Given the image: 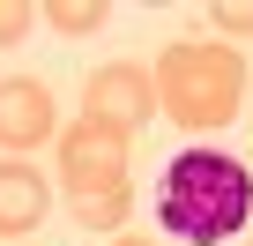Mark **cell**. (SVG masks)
Segmentation results:
<instances>
[{
	"instance_id": "obj_7",
	"label": "cell",
	"mask_w": 253,
	"mask_h": 246,
	"mask_svg": "<svg viewBox=\"0 0 253 246\" xmlns=\"http://www.w3.org/2000/svg\"><path fill=\"white\" fill-rule=\"evenodd\" d=\"M126 209H134V187H126V179L89 187V194H67V216H75L82 231H119V224H126Z\"/></svg>"
},
{
	"instance_id": "obj_2",
	"label": "cell",
	"mask_w": 253,
	"mask_h": 246,
	"mask_svg": "<svg viewBox=\"0 0 253 246\" xmlns=\"http://www.w3.org/2000/svg\"><path fill=\"white\" fill-rule=\"evenodd\" d=\"M157 104L179 119L186 135H216L238 119L246 104V60L231 45H201V38H179L164 45L157 60Z\"/></svg>"
},
{
	"instance_id": "obj_10",
	"label": "cell",
	"mask_w": 253,
	"mask_h": 246,
	"mask_svg": "<svg viewBox=\"0 0 253 246\" xmlns=\"http://www.w3.org/2000/svg\"><path fill=\"white\" fill-rule=\"evenodd\" d=\"M30 15H38V8H23V0H0V45H23V38H30Z\"/></svg>"
},
{
	"instance_id": "obj_1",
	"label": "cell",
	"mask_w": 253,
	"mask_h": 246,
	"mask_svg": "<svg viewBox=\"0 0 253 246\" xmlns=\"http://www.w3.org/2000/svg\"><path fill=\"white\" fill-rule=\"evenodd\" d=\"M253 216V172L223 149H186L164 164L157 187V224L186 246H223L231 231H246Z\"/></svg>"
},
{
	"instance_id": "obj_5",
	"label": "cell",
	"mask_w": 253,
	"mask_h": 246,
	"mask_svg": "<svg viewBox=\"0 0 253 246\" xmlns=\"http://www.w3.org/2000/svg\"><path fill=\"white\" fill-rule=\"evenodd\" d=\"M45 135H52V90L30 75H8L0 82V149H38Z\"/></svg>"
},
{
	"instance_id": "obj_11",
	"label": "cell",
	"mask_w": 253,
	"mask_h": 246,
	"mask_svg": "<svg viewBox=\"0 0 253 246\" xmlns=\"http://www.w3.org/2000/svg\"><path fill=\"white\" fill-rule=\"evenodd\" d=\"M112 246H149V239H134V231H126V239H112Z\"/></svg>"
},
{
	"instance_id": "obj_4",
	"label": "cell",
	"mask_w": 253,
	"mask_h": 246,
	"mask_svg": "<svg viewBox=\"0 0 253 246\" xmlns=\"http://www.w3.org/2000/svg\"><path fill=\"white\" fill-rule=\"evenodd\" d=\"M60 179H67V194H89V187L126 179V142L104 135V127H89V119H75V127L60 135Z\"/></svg>"
},
{
	"instance_id": "obj_3",
	"label": "cell",
	"mask_w": 253,
	"mask_h": 246,
	"mask_svg": "<svg viewBox=\"0 0 253 246\" xmlns=\"http://www.w3.org/2000/svg\"><path fill=\"white\" fill-rule=\"evenodd\" d=\"M149 112H157V75H149V67H134V60H104V67L82 75V119H89V127L134 142V135L149 127Z\"/></svg>"
},
{
	"instance_id": "obj_9",
	"label": "cell",
	"mask_w": 253,
	"mask_h": 246,
	"mask_svg": "<svg viewBox=\"0 0 253 246\" xmlns=\"http://www.w3.org/2000/svg\"><path fill=\"white\" fill-rule=\"evenodd\" d=\"M209 23H216V30H231V38H253V0H216Z\"/></svg>"
},
{
	"instance_id": "obj_6",
	"label": "cell",
	"mask_w": 253,
	"mask_h": 246,
	"mask_svg": "<svg viewBox=\"0 0 253 246\" xmlns=\"http://www.w3.org/2000/svg\"><path fill=\"white\" fill-rule=\"evenodd\" d=\"M45 209H52L45 179H38L23 157H8V164H0V239H23V231H38V224H45Z\"/></svg>"
},
{
	"instance_id": "obj_8",
	"label": "cell",
	"mask_w": 253,
	"mask_h": 246,
	"mask_svg": "<svg viewBox=\"0 0 253 246\" xmlns=\"http://www.w3.org/2000/svg\"><path fill=\"white\" fill-rule=\"evenodd\" d=\"M60 38H89V30H104L112 23V8H104V0H52V8H38Z\"/></svg>"
}]
</instances>
